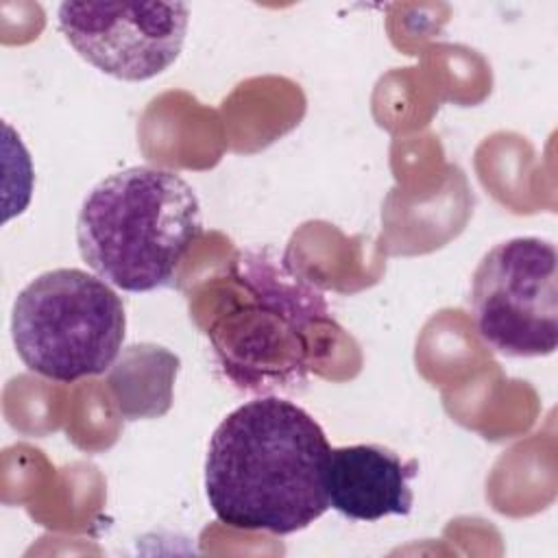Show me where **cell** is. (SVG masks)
Masks as SVG:
<instances>
[{"mask_svg":"<svg viewBox=\"0 0 558 558\" xmlns=\"http://www.w3.org/2000/svg\"><path fill=\"white\" fill-rule=\"evenodd\" d=\"M329 442L301 405L262 397L227 414L205 458L207 501L229 527L292 534L329 508Z\"/></svg>","mask_w":558,"mask_h":558,"instance_id":"1","label":"cell"},{"mask_svg":"<svg viewBox=\"0 0 558 558\" xmlns=\"http://www.w3.org/2000/svg\"><path fill=\"white\" fill-rule=\"evenodd\" d=\"M201 231V203L192 185L153 166H133L96 183L76 218L81 257L124 292L170 286Z\"/></svg>","mask_w":558,"mask_h":558,"instance_id":"2","label":"cell"},{"mask_svg":"<svg viewBox=\"0 0 558 558\" xmlns=\"http://www.w3.org/2000/svg\"><path fill=\"white\" fill-rule=\"evenodd\" d=\"M124 331L122 299L105 279L78 268L41 272L13 303L11 336L20 360L59 384L107 373Z\"/></svg>","mask_w":558,"mask_h":558,"instance_id":"3","label":"cell"},{"mask_svg":"<svg viewBox=\"0 0 558 558\" xmlns=\"http://www.w3.org/2000/svg\"><path fill=\"white\" fill-rule=\"evenodd\" d=\"M471 316L495 353L551 355L558 344L556 246L543 238H512L493 246L473 272Z\"/></svg>","mask_w":558,"mask_h":558,"instance_id":"4","label":"cell"},{"mask_svg":"<svg viewBox=\"0 0 558 558\" xmlns=\"http://www.w3.org/2000/svg\"><path fill=\"white\" fill-rule=\"evenodd\" d=\"M190 9L183 2H63L57 24L96 70L120 81H148L181 54Z\"/></svg>","mask_w":558,"mask_h":558,"instance_id":"5","label":"cell"},{"mask_svg":"<svg viewBox=\"0 0 558 558\" xmlns=\"http://www.w3.org/2000/svg\"><path fill=\"white\" fill-rule=\"evenodd\" d=\"M418 475L416 460H403L381 445L331 447L327 458L329 508L353 521H379L412 510L410 480Z\"/></svg>","mask_w":558,"mask_h":558,"instance_id":"6","label":"cell"}]
</instances>
